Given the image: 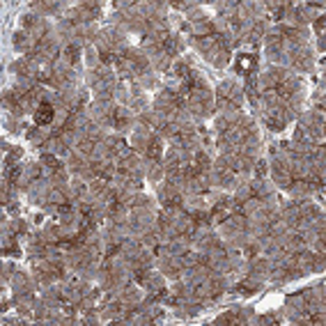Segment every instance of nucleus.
I'll return each instance as SVG.
<instances>
[{"instance_id": "f03ea898", "label": "nucleus", "mask_w": 326, "mask_h": 326, "mask_svg": "<svg viewBox=\"0 0 326 326\" xmlns=\"http://www.w3.org/2000/svg\"><path fill=\"white\" fill-rule=\"evenodd\" d=\"M237 69H239V74H250L255 69V58L253 55H246V53L237 55Z\"/></svg>"}, {"instance_id": "f257e3e1", "label": "nucleus", "mask_w": 326, "mask_h": 326, "mask_svg": "<svg viewBox=\"0 0 326 326\" xmlns=\"http://www.w3.org/2000/svg\"><path fill=\"white\" fill-rule=\"evenodd\" d=\"M35 122H37L39 126H46L53 122V108L48 104H42L37 108V113H35Z\"/></svg>"}]
</instances>
